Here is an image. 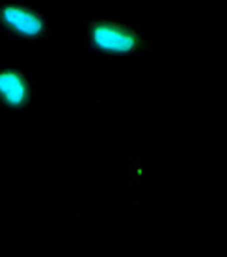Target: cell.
<instances>
[{
    "label": "cell",
    "instance_id": "7a4b0ae2",
    "mask_svg": "<svg viewBox=\"0 0 227 257\" xmlns=\"http://www.w3.org/2000/svg\"><path fill=\"white\" fill-rule=\"evenodd\" d=\"M52 39V13L41 0H0V41L43 49Z\"/></svg>",
    "mask_w": 227,
    "mask_h": 257
},
{
    "label": "cell",
    "instance_id": "3957f363",
    "mask_svg": "<svg viewBox=\"0 0 227 257\" xmlns=\"http://www.w3.org/2000/svg\"><path fill=\"white\" fill-rule=\"evenodd\" d=\"M38 75L21 65H0V108L23 112L36 103Z\"/></svg>",
    "mask_w": 227,
    "mask_h": 257
},
{
    "label": "cell",
    "instance_id": "6da1fadb",
    "mask_svg": "<svg viewBox=\"0 0 227 257\" xmlns=\"http://www.w3.org/2000/svg\"><path fill=\"white\" fill-rule=\"evenodd\" d=\"M82 38L86 51L103 64H138L153 49L142 26L114 10L88 13Z\"/></svg>",
    "mask_w": 227,
    "mask_h": 257
}]
</instances>
